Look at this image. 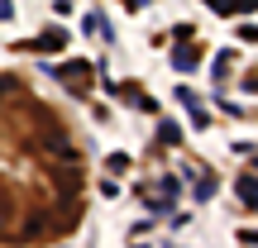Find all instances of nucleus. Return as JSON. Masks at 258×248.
I'll list each match as a JSON object with an SVG mask.
<instances>
[{"label": "nucleus", "instance_id": "1", "mask_svg": "<svg viewBox=\"0 0 258 248\" xmlns=\"http://www.w3.org/2000/svg\"><path fill=\"white\" fill-rule=\"evenodd\" d=\"M29 53H57V48H67V34L62 29H48L43 38H34V43H24Z\"/></svg>", "mask_w": 258, "mask_h": 248}, {"label": "nucleus", "instance_id": "3", "mask_svg": "<svg viewBox=\"0 0 258 248\" xmlns=\"http://www.w3.org/2000/svg\"><path fill=\"white\" fill-rule=\"evenodd\" d=\"M105 167H110V172H124V167H129V157H124V153H110V162H105Z\"/></svg>", "mask_w": 258, "mask_h": 248}, {"label": "nucleus", "instance_id": "4", "mask_svg": "<svg viewBox=\"0 0 258 248\" xmlns=\"http://www.w3.org/2000/svg\"><path fill=\"white\" fill-rule=\"evenodd\" d=\"M239 239H244V243H258V229H249V234H239Z\"/></svg>", "mask_w": 258, "mask_h": 248}, {"label": "nucleus", "instance_id": "2", "mask_svg": "<svg viewBox=\"0 0 258 248\" xmlns=\"http://www.w3.org/2000/svg\"><path fill=\"white\" fill-rule=\"evenodd\" d=\"M234 191L244 196V205H258V177H239V182H234Z\"/></svg>", "mask_w": 258, "mask_h": 248}]
</instances>
